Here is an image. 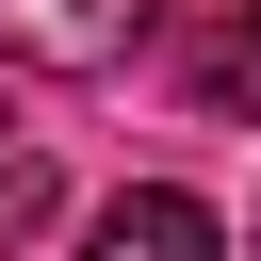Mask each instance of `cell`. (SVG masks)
<instances>
[{"instance_id":"obj_2","label":"cell","mask_w":261,"mask_h":261,"mask_svg":"<svg viewBox=\"0 0 261 261\" xmlns=\"http://www.w3.org/2000/svg\"><path fill=\"white\" fill-rule=\"evenodd\" d=\"M0 49H16V65H65V82H98V65L130 49V0H0Z\"/></svg>"},{"instance_id":"obj_1","label":"cell","mask_w":261,"mask_h":261,"mask_svg":"<svg viewBox=\"0 0 261 261\" xmlns=\"http://www.w3.org/2000/svg\"><path fill=\"white\" fill-rule=\"evenodd\" d=\"M82 261H228V228H212V196L130 179V196H98V212H82Z\"/></svg>"},{"instance_id":"obj_4","label":"cell","mask_w":261,"mask_h":261,"mask_svg":"<svg viewBox=\"0 0 261 261\" xmlns=\"http://www.w3.org/2000/svg\"><path fill=\"white\" fill-rule=\"evenodd\" d=\"M16 228H49V163H33V147H0V245H16Z\"/></svg>"},{"instance_id":"obj_3","label":"cell","mask_w":261,"mask_h":261,"mask_svg":"<svg viewBox=\"0 0 261 261\" xmlns=\"http://www.w3.org/2000/svg\"><path fill=\"white\" fill-rule=\"evenodd\" d=\"M196 82H212V98H228V114H261V16H228V33H212V49H196Z\"/></svg>"}]
</instances>
